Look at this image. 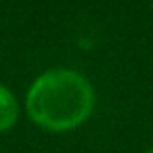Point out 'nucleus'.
<instances>
[{"instance_id":"1","label":"nucleus","mask_w":153,"mask_h":153,"mask_svg":"<svg viewBox=\"0 0 153 153\" xmlns=\"http://www.w3.org/2000/svg\"><path fill=\"white\" fill-rule=\"evenodd\" d=\"M97 103L90 80L71 67H53L42 71L23 99L25 115L44 132L65 134L78 130L92 115Z\"/></svg>"},{"instance_id":"2","label":"nucleus","mask_w":153,"mask_h":153,"mask_svg":"<svg viewBox=\"0 0 153 153\" xmlns=\"http://www.w3.org/2000/svg\"><path fill=\"white\" fill-rule=\"evenodd\" d=\"M19 115H21V105L17 94L9 86L0 84V134L11 132L19 122Z\"/></svg>"},{"instance_id":"3","label":"nucleus","mask_w":153,"mask_h":153,"mask_svg":"<svg viewBox=\"0 0 153 153\" xmlns=\"http://www.w3.org/2000/svg\"><path fill=\"white\" fill-rule=\"evenodd\" d=\"M143 153H153V147H151V149H147V151H143Z\"/></svg>"}]
</instances>
